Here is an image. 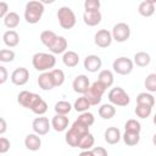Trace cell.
Masks as SVG:
<instances>
[{"label": "cell", "mask_w": 156, "mask_h": 156, "mask_svg": "<svg viewBox=\"0 0 156 156\" xmlns=\"http://www.w3.org/2000/svg\"><path fill=\"white\" fill-rule=\"evenodd\" d=\"M17 101L21 106L32 110L35 115H44L48 111V104L41 99L40 95L28 91V90H23L17 95Z\"/></svg>", "instance_id": "cell-1"}, {"label": "cell", "mask_w": 156, "mask_h": 156, "mask_svg": "<svg viewBox=\"0 0 156 156\" xmlns=\"http://www.w3.org/2000/svg\"><path fill=\"white\" fill-rule=\"evenodd\" d=\"M88 133H90L89 132V127L83 124L80 121L76 119L74 123L72 124V127L66 133V138H65L66 143L72 147H78V144H79L80 139L84 135H87Z\"/></svg>", "instance_id": "cell-2"}, {"label": "cell", "mask_w": 156, "mask_h": 156, "mask_svg": "<svg viewBox=\"0 0 156 156\" xmlns=\"http://www.w3.org/2000/svg\"><path fill=\"white\" fill-rule=\"evenodd\" d=\"M44 13V4L41 1H28L26 4V9H24V20L30 23V24H35L40 21L41 16Z\"/></svg>", "instance_id": "cell-3"}, {"label": "cell", "mask_w": 156, "mask_h": 156, "mask_svg": "<svg viewBox=\"0 0 156 156\" xmlns=\"http://www.w3.org/2000/svg\"><path fill=\"white\" fill-rule=\"evenodd\" d=\"M32 65L39 72H46L48 69L54 68V66L56 65V58L52 54L37 52L32 57Z\"/></svg>", "instance_id": "cell-4"}, {"label": "cell", "mask_w": 156, "mask_h": 156, "mask_svg": "<svg viewBox=\"0 0 156 156\" xmlns=\"http://www.w3.org/2000/svg\"><path fill=\"white\" fill-rule=\"evenodd\" d=\"M57 20L63 29H71L76 26V15L68 6H62L57 10Z\"/></svg>", "instance_id": "cell-5"}, {"label": "cell", "mask_w": 156, "mask_h": 156, "mask_svg": "<svg viewBox=\"0 0 156 156\" xmlns=\"http://www.w3.org/2000/svg\"><path fill=\"white\" fill-rule=\"evenodd\" d=\"M105 90H106V87L102 85L99 80H96L90 85L89 90L87 91V94L84 96L87 98V100L90 102L91 106H95V105L101 102V99H102Z\"/></svg>", "instance_id": "cell-6"}, {"label": "cell", "mask_w": 156, "mask_h": 156, "mask_svg": "<svg viewBox=\"0 0 156 156\" xmlns=\"http://www.w3.org/2000/svg\"><path fill=\"white\" fill-rule=\"evenodd\" d=\"M108 101L112 104V105H116V106H127L129 102H130V98L129 95L124 91L123 88L121 87H116V88H112L110 91H108Z\"/></svg>", "instance_id": "cell-7"}, {"label": "cell", "mask_w": 156, "mask_h": 156, "mask_svg": "<svg viewBox=\"0 0 156 156\" xmlns=\"http://www.w3.org/2000/svg\"><path fill=\"white\" fill-rule=\"evenodd\" d=\"M133 67H134V62L126 57V56H121L118 58H116L112 63V68L113 71L117 73V74H121V76H127L132 71H133Z\"/></svg>", "instance_id": "cell-8"}, {"label": "cell", "mask_w": 156, "mask_h": 156, "mask_svg": "<svg viewBox=\"0 0 156 156\" xmlns=\"http://www.w3.org/2000/svg\"><path fill=\"white\" fill-rule=\"evenodd\" d=\"M111 33H112L113 40L118 43H123V41H127L130 37V27L124 22H119L113 26Z\"/></svg>", "instance_id": "cell-9"}, {"label": "cell", "mask_w": 156, "mask_h": 156, "mask_svg": "<svg viewBox=\"0 0 156 156\" xmlns=\"http://www.w3.org/2000/svg\"><path fill=\"white\" fill-rule=\"evenodd\" d=\"M32 128L35 134L38 135H45L49 133L51 128V123L49 122L48 117H37L32 122Z\"/></svg>", "instance_id": "cell-10"}, {"label": "cell", "mask_w": 156, "mask_h": 156, "mask_svg": "<svg viewBox=\"0 0 156 156\" xmlns=\"http://www.w3.org/2000/svg\"><path fill=\"white\" fill-rule=\"evenodd\" d=\"M113 38H112V33L108 32L107 29H100L95 33V37H94V43L101 48V49H105V48H108L112 43Z\"/></svg>", "instance_id": "cell-11"}, {"label": "cell", "mask_w": 156, "mask_h": 156, "mask_svg": "<svg viewBox=\"0 0 156 156\" xmlns=\"http://www.w3.org/2000/svg\"><path fill=\"white\" fill-rule=\"evenodd\" d=\"M72 87H73V90H74L76 93L82 94V95H85L87 91H88L89 88H90L89 78H88L85 74H79V76H77V77L73 79Z\"/></svg>", "instance_id": "cell-12"}, {"label": "cell", "mask_w": 156, "mask_h": 156, "mask_svg": "<svg viewBox=\"0 0 156 156\" xmlns=\"http://www.w3.org/2000/svg\"><path fill=\"white\" fill-rule=\"evenodd\" d=\"M29 79V71L24 67H17L11 73V82L15 85H24Z\"/></svg>", "instance_id": "cell-13"}, {"label": "cell", "mask_w": 156, "mask_h": 156, "mask_svg": "<svg viewBox=\"0 0 156 156\" xmlns=\"http://www.w3.org/2000/svg\"><path fill=\"white\" fill-rule=\"evenodd\" d=\"M84 68L88 71V72H98L100 68H101V65H102V61L101 58L98 56V55H88L85 58H84Z\"/></svg>", "instance_id": "cell-14"}, {"label": "cell", "mask_w": 156, "mask_h": 156, "mask_svg": "<svg viewBox=\"0 0 156 156\" xmlns=\"http://www.w3.org/2000/svg\"><path fill=\"white\" fill-rule=\"evenodd\" d=\"M101 18L102 16L100 11H84L83 13V21L89 27L98 26L101 22Z\"/></svg>", "instance_id": "cell-15"}, {"label": "cell", "mask_w": 156, "mask_h": 156, "mask_svg": "<svg viewBox=\"0 0 156 156\" xmlns=\"http://www.w3.org/2000/svg\"><path fill=\"white\" fill-rule=\"evenodd\" d=\"M38 85L39 88H41L43 90H51L55 88V83L52 79V76L50 72H43L39 77H38Z\"/></svg>", "instance_id": "cell-16"}, {"label": "cell", "mask_w": 156, "mask_h": 156, "mask_svg": "<svg viewBox=\"0 0 156 156\" xmlns=\"http://www.w3.org/2000/svg\"><path fill=\"white\" fill-rule=\"evenodd\" d=\"M104 136H105V141H106L107 144L115 145V144H117V143L121 140L122 134H121V132H119V129H118L117 127H108V128L105 130Z\"/></svg>", "instance_id": "cell-17"}, {"label": "cell", "mask_w": 156, "mask_h": 156, "mask_svg": "<svg viewBox=\"0 0 156 156\" xmlns=\"http://www.w3.org/2000/svg\"><path fill=\"white\" fill-rule=\"evenodd\" d=\"M68 117L65 115H55L51 119V127L56 132H63L68 127Z\"/></svg>", "instance_id": "cell-18"}, {"label": "cell", "mask_w": 156, "mask_h": 156, "mask_svg": "<svg viewBox=\"0 0 156 156\" xmlns=\"http://www.w3.org/2000/svg\"><path fill=\"white\" fill-rule=\"evenodd\" d=\"M24 145L28 150L30 151H38L41 147V139L38 134L33 133V134H28L24 138Z\"/></svg>", "instance_id": "cell-19"}, {"label": "cell", "mask_w": 156, "mask_h": 156, "mask_svg": "<svg viewBox=\"0 0 156 156\" xmlns=\"http://www.w3.org/2000/svg\"><path fill=\"white\" fill-rule=\"evenodd\" d=\"M155 2L156 0H145L141 1L138 6V12L144 17H150L155 12Z\"/></svg>", "instance_id": "cell-20"}, {"label": "cell", "mask_w": 156, "mask_h": 156, "mask_svg": "<svg viewBox=\"0 0 156 156\" xmlns=\"http://www.w3.org/2000/svg\"><path fill=\"white\" fill-rule=\"evenodd\" d=\"M2 40H4V43H5L6 46H9V48H15V46H17L18 43H20V35H18V33H17L16 30L10 29V30H6V32L4 33Z\"/></svg>", "instance_id": "cell-21"}, {"label": "cell", "mask_w": 156, "mask_h": 156, "mask_svg": "<svg viewBox=\"0 0 156 156\" xmlns=\"http://www.w3.org/2000/svg\"><path fill=\"white\" fill-rule=\"evenodd\" d=\"M62 62H63L65 66H67L69 68H73L79 63V55L76 51H72V50L66 51L62 56Z\"/></svg>", "instance_id": "cell-22"}, {"label": "cell", "mask_w": 156, "mask_h": 156, "mask_svg": "<svg viewBox=\"0 0 156 156\" xmlns=\"http://www.w3.org/2000/svg\"><path fill=\"white\" fill-rule=\"evenodd\" d=\"M67 45H68V43H67L66 38L58 35V38L55 40V43L52 44V46L49 50L52 54H65L66 52V49H67Z\"/></svg>", "instance_id": "cell-23"}, {"label": "cell", "mask_w": 156, "mask_h": 156, "mask_svg": "<svg viewBox=\"0 0 156 156\" xmlns=\"http://www.w3.org/2000/svg\"><path fill=\"white\" fill-rule=\"evenodd\" d=\"M58 38V35L52 32V30H44L40 34V41L43 43V45H45L48 49H50L52 46V44L55 43V40Z\"/></svg>", "instance_id": "cell-24"}, {"label": "cell", "mask_w": 156, "mask_h": 156, "mask_svg": "<svg viewBox=\"0 0 156 156\" xmlns=\"http://www.w3.org/2000/svg\"><path fill=\"white\" fill-rule=\"evenodd\" d=\"M116 115V108L112 104H104L99 107V116L102 119H111Z\"/></svg>", "instance_id": "cell-25"}, {"label": "cell", "mask_w": 156, "mask_h": 156, "mask_svg": "<svg viewBox=\"0 0 156 156\" xmlns=\"http://www.w3.org/2000/svg\"><path fill=\"white\" fill-rule=\"evenodd\" d=\"M133 58H134L133 62H134L136 66H139V67H146V66H149L150 62H151L150 55H149L147 52H145V51H139V52H136Z\"/></svg>", "instance_id": "cell-26"}, {"label": "cell", "mask_w": 156, "mask_h": 156, "mask_svg": "<svg viewBox=\"0 0 156 156\" xmlns=\"http://www.w3.org/2000/svg\"><path fill=\"white\" fill-rule=\"evenodd\" d=\"M98 80L107 88H110L112 84H113V73L110 71V69H102L100 71L99 73V77H98Z\"/></svg>", "instance_id": "cell-27"}, {"label": "cell", "mask_w": 156, "mask_h": 156, "mask_svg": "<svg viewBox=\"0 0 156 156\" xmlns=\"http://www.w3.org/2000/svg\"><path fill=\"white\" fill-rule=\"evenodd\" d=\"M136 105H145V106H150L154 107L155 105V98L150 94V93H140L136 96Z\"/></svg>", "instance_id": "cell-28"}, {"label": "cell", "mask_w": 156, "mask_h": 156, "mask_svg": "<svg viewBox=\"0 0 156 156\" xmlns=\"http://www.w3.org/2000/svg\"><path fill=\"white\" fill-rule=\"evenodd\" d=\"M122 139L124 141L126 145L128 146H134L139 143L140 140V133H135V132H124V134L122 135Z\"/></svg>", "instance_id": "cell-29"}, {"label": "cell", "mask_w": 156, "mask_h": 156, "mask_svg": "<svg viewBox=\"0 0 156 156\" xmlns=\"http://www.w3.org/2000/svg\"><path fill=\"white\" fill-rule=\"evenodd\" d=\"M4 24L7 28H10V29L16 28L20 24V16H18V13H16V12H9L5 16V18H4Z\"/></svg>", "instance_id": "cell-30"}, {"label": "cell", "mask_w": 156, "mask_h": 156, "mask_svg": "<svg viewBox=\"0 0 156 156\" xmlns=\"http://www.w3.org/2000/svg\"><path fill=\"white\" fill-rule=\"evenodd\" d=\"M91 105H90V102L87 100V98L83 95V96H80V98H78L76 101H74V104H73V107H74V110L77 111V112H80V113H83V112H87L88 111V108L90 107Z\"/></svg>", "instance_id": "cell-31"}, {"label": "cell", "mask_w": 156, "mask_h": 156, "mask_svg": "<svg viewBox=\"0 0 156 156\" xmlns=\"http://www.w3.org/2000/svg\"><path fill=\"white\" fill-rule=\"evenodd\" d=\"M72 105L68 102V101H57L56 104H55V107H54V110H55V112H56V115H67V113H69L71 112V110H72Z\"/></svg>", "instance_id": "cell-32"}, {"label": "cell", "mask_w": 156, "mask_h": 156, "mask_svg": "<svg viewBox=\"0 0 156 156\" xmlns=\"http://www.w3.org/2000/svg\"><path fill=\"white\" fill-rule=\"evenodd\" d=\"M94 143H95V139H94L93 134L91 133H88L87 135H84L80 139V141L78 144V147L82 149V150H90L94 146Z\"/></svg>", "instance_id": "cell-33"}, {"label": "cell", "mask_w": 156, "mask_h": 156, "mask_svg": "<svg viewBox=\"0 0 156 156\" xmlns=\"http://www.w3.org/2000/svg\"><path fill=\"white\" fill-rule=\"evenodd\" d=\"M144 85L147 91L150 93H156V73H150L146 76Z\"/></svg>", "instance_id": "cell-34"}, {"label": "cell", "mask_w": 156, "mask_h": 156, "mask_svg": "<svg viewBox=\"0 0 156 156\" xmlns=\"http://www.w3.org/2000/svg\"><path fill=\"white\" fill-rule=\"evenodd\" d=\"M50 73H51V76H52L55 87H60V85L63 84V82H65V73H63L62 69L55 68V69H51Z\"/></svg>", "instance_id": "cell-35"}, {"label": "cell", "mask_w": 156, "mask_h": 156, "mask_svg": "<svg viewBox=\"0 0 156 156\" xmlns=\"http://www.w3.org/2000/svg\"><path fill=\"white\" fill-rule=\"evenodd\" d=\"M151 111H152V107L145 106V105H136V107H135V115L143 119L147 118L151 115Z\"/></svg>", "instance_id": "cell-36"}, {"label": "cell", "mask_w": 156, "mask_h": 156, "mask_svg": "<svg viewBox=\"0 0 156 156\" xmlns=\"http://www.w3.org/2000/svg\"><path fill=\"white\" fill-rule=\"evenodd\" d=\"M124 129L126 132H135V133H140L141 130V126L136 119H128L124 124Z\"/></svg>", "instance_id": "cell-37"}, {"label": "cell", "mask_w": 156, "mask_h": 156, "mask_svg": "<svg viewBox=\"0 0 156 156\" xmlns=\"http://www.w3.org/2000/svg\"><path fill=\"white\" fill-rule=\"evenodd\" d=\"M78 121H80L83 124H85V126H88V127H90V126H93L94 124V122H95V118H94V115L93 113H90V112H83V113H80L79 116H78V118H77Z\"/></svg>", "instance_id": "cell-38"}, {"label": "cell", "mask_w": 156, "mask_h": 156, "mask_svg": "<svg viewBox=\"0 0 156 156\" xmlns=\"http://www.w3.org/2000/svg\"><path fill=\"white\" fill-rule=\"evenodd\" d=\"M15 52L10 49H1L0 50V61L1 62H12L15 60Z\"/></svg>", "instance_id": "cell-39"}, {"label": "cell", "mask_w": 156, "mask_h": 156, "mask_svg": "<svg viewBox=\"0 0 156 156\" xmlns=\"http://www.w3.org/2000/svg\"><path fill=\"white\" fill-rule=\"evenodd\" d=\"M84 9H85V11H99L100 1L99 0H85Z\"/></svg>", "instance_id": "cell-40"}, {"label": "cell", "mask_w": 156, "mask_h": 156, "mask_svg": "<svg viewBox=\"0 0 156 156\" xmlns=\"http://www.w3.org/2000/svg\"><path fill=\"white\" fill-rule=\"evenodd\" d=\"M10 150V141L5 136L0 138V154H6Z\"/></svg>", "instance_id": "cell-41"}, {"label": "cell", "mask_w": 156, "mask_h": 156, "mask_svg": "<svg viewBox=\"0 0 156 156\" xmlns=\"http://www.w3.org/2000/svg\"><path fill=\"white\" fill-rule=\"evenodd\" d=\"M91 152L94 156H107V150L102 146H95L91 149Z\"/></svg>", "instance_id": "cell-42"}, {"label": "cell", "mask_w": 156, "mask_h": 156, "mask_svg": "<svg viewBox=\"0 0 156 156\" xmlns=\"http://www.w3.org/2000/svg\"><path fill=\"white\" fill-rule=\"evenodd\" d=\"M7 13H9V5L5 1H1L0 2V17L4 20Z\"/></svg>", "instance_id": "cell-43"}, {"label": "cell", "mask_w": 156, "mask_h": 156, "mask_svg": "<svg viewBox=\"0 0 156 156\" xmlns=\"http://www.w3.org/2000/svg\"><path fill=\"white\" fill-rule=\"evenodd\" d=\"M7 69L4 66H0V84H4L7 80Z\"/></svg>", "instance_id": "cell-44"}, {"label": "cell", "mask_w": 156, "mask_h": 156, "mask_svg": "<svg viewBox=\"0 0 156 156\" xmlns=\"http://www.w3.org/2000/svg\"><path fill=\"white\" fill-rule=\"evenodd\" d=\"M6 132V121H5V118H0V134L2 135L4 133Z\"/></svg>", "instance_id": "cell-45"}, {"label": "cell", "mask_w": 156, "mask_h": 156, "mask_svg": "<svg viewBox=\"0 0 156 156\" xmlns=\"http://www.w3.org/2000/svg\"><path fill=\"white\" fill-rule=\"evenodd\" d=\"M78 156H94V155H93L91 150H83Z\"/></svg>", "instance_id": "cell-46"}, {"label": "cell", "mask_w": 156, "mask_h": 156, "mask_svg": "<svg viewBox=\"0 0 156 156\" xmlns=\"http://www.w3.org/2000/svg\"><path fill=\"white\" fill-rule=\"evenodd\" d=\"M152 144L156 146V133L154 134V136H152Z\"/></svg>", "instance_id": "cell-47"}, {"label": "cell", "mask_w": 156, "mask_h": 156, "mask_svg": "<svg viewBox=\"0 0 156 156\" xmlns=\"http://www.w3.org/2000/svg\"><path fill=\"white\" fill-rule=\"evenodd\" d=\"M152 121H154V124L156 126V113H155V116H154V119H152Z\"/></svg>", "instance_id": "cell-48"}, {"label": "cell", "mask_w": 156, "mask_h": 156, "mask_svg": "<svg viewBox=\"0 0 156 156\" xmlns=\"http://www.w3.org/2000/svg\"><path fill=\"white\" fill-rule=\"evenodd\" d=\"M155 73H156V72H155Z\"/></svg>", "instance_id": "cell-49"}]
</instances>
